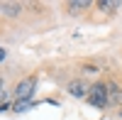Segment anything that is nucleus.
Listing matches in <instances>:
<instances>
[{
    "label": "nucleus",
    "mask_w": 122,
    "mask_h": 120,
    "mask_svg": "<svg viewBox=\"0 0 122 120\" xmlns=\"http://www.w3.org/2000/svg\"><path fill=\"white\" fill-rule=\"evenodd\" d=\"M86 101L93 105V108L103 110V108L107 105V83H105V81L93 83V86H90V91H88V96H86Z\"/></svg>",
    "instance_id": "obj_1"
},
{
    "label": "nucleus",
    "mask_w": 122,
    "mask_h": 120,
    "mask_svg": "<svg viewBox=\"0 0 122 120\" xmlns=\"http://www.w3.org/2000/svg\"><path fill=\"white\" fill-rule=\"evenodd\" d=\"M34 86H37L34 76L22 78V81L17 83V88H15V103H20V101H32V96H34Z\"/></svg>",
    "instance_id": "obj_2"
},
{
    "label": "nucleus",
    "mask_w": 122,
    "mask_h": 120,
    "mask_svg": "<svg viewBox=\"0 0 122 120\" xmlns=\"http://www.w3.org/2000/svg\"><path fill=\"white\" fill-rule=\"evenodd\" d=\"M66 91L73 96V98H86L88 91H90V86H88V81H83V78H76V81H68Z\"/></svg>",
    "instance_id": "obj_3"
},
{
    "label": "nucleus",
    "mask_w": 122,
    "mask_h": 120,
    "mask_svg": "<svg viewBox=\"0 0 122 120\" xmlns=\"http://www.w3.org/2000/svg\"><path fill=\"white\" fill-rule=\"evenodd\" d=\"M0 12L3 15H10V17H15L22 12V3H0Z\"/></svg>",
    "instance_id": "obj_4"
},
{
    "label": "nucleus",
    "mask_w": 122,
    "mask_h": 120,
    "mask_svg": "<svg viewBox=\"0 0 122 120\" xmlns=\"http://www.w3.org/2000/svg\"><path fill=\"white\" fill-rule=\"evenodd\" d=\"M107 103H122V91H120V86L110 81L107 83Z\"/></svg>",
    "instance_id": "obj_5"
},
{
    "label": "nucleus",
    "mask_w": 122,
    "mask_h": 120,
    "mask_svg": "<svg viewBox=\"0 0 122 120\" xmlns=\"http://www.w3.org/2000/svg\"><path fill=\"white\" fill-rule=\"evenodd\" d=\"M90 7V3H88V0H76V3H66V10H68V12H83V10H88Z\"/></svg>",
    "instance_id": "obj_6"
},
{
    "label": "nucleus",
    "mask_w": 122,
    "mask_h": 120,
    "mask_svg": "<svg viewBox=\"0 0 122 120\" xmlns=\"http://www.w3.org/2000/svg\"><path fill=\"white\" fill-rule=\"evenodd\" d=\"M98 7L103 10V12H115L117 7H122V3H115V0H100Z\"/></svg>",
    "instance_id": "obj_7"
},
{
    "label": "nucleus",
    "mask_w": 122,
    "mask_h": 120,
    "mask_svg": "<svg viewBox=\"0 0 122 120\" xmlns=\"http://www.w3.org/2000/svg\"><path fill=\"white\" fill-rule=\"evenodd\" d=\"M32 105H34L32 101H20V103H15V105H12V110H15V113H25V110H29Z\"/></svg>",
    "instance_id": "obj_8"
},
{
    "label": "nucleus",
    "mask_w": 122,
    "mask_h": 120,
    "mask_svg": "<svg viewBox=\"0 0 122 120\" xmlns=\"http://www.w3.org/2000/svg\"><path fill=\"white\" fill-rule=\"evenodd\" d=\"M83 74H98V66H93V64H86V66H83Z\"/></svg>",
    "instance_id": "obj_9"
},
{
    "label": "nucleus",
    "mask_w": 122,
    "mask_h": 120,
    "mask_svg": "<svg viewBox=\"0 0 122 120\" xmlns=\"http://www.w3.org/2000/svg\"><path fill=\"white\" fill-rule=\"evenodd\" d=\"M5 56H7V49H3V47H0V61H3Z\"/></svg>",
    "instance_id": "obj_10"
},
{
    "label": "nucleus",
    "mask_w": 122,
    "mask_h": 120,
    "mask_svg": "<svg viewBox=\"0 0 122 120\" xmlns=\"http://www.w3.org/2000/svg\"><path fill=\"white\" fill-rule=\"evenodd\" d=\"M3 88H5V81H3V78H0V91H3Z\"/></svg>",
    "instance_id": "obj_11"
},
{
    "label": "nucleus",
    "mask_w": 122,
    "mask_h": 120,
    "mask_svg": "<svg viewBox=\"0 0 122 120\" xmlns=\"http://www.w3.org/2000/svg\"><path fill=\"white\" fill-rule=\"evenodd\" d=\"M120 118H122V110H120Z\"/></svg>",
    "instance_id": "obj_12"
}]
</instances>
